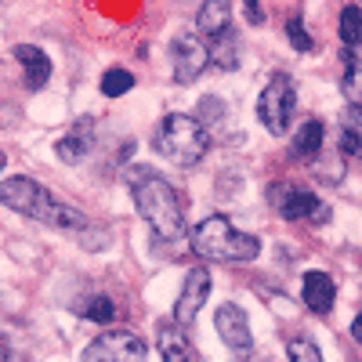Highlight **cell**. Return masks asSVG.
I'll list each match as a JSON object with an SVG mask.
<instances>
[{
	"label": "cell",
	"mask_w": 362,
	"mask_h": 362,
	"mask_svg": "<svg viewBox=\"0 0 362 362\" xmlns=\"http://www.w3.org/2000/svg\"><path fill=\"white\" fill-rule=\"evenodd\" d=\"M124 177H127V189L134 196L138 214L148 228L160 239H181L185 235V206H181V196L167 177H160L148 167H131Z\"/></svg>",
	"instance_id": "6da1fadb"
},
{
	"label": "cell",
	"mask_w": 362,
	"mask_h": 362,
	"mask_svg": "<svg viewBox=\"0 0 362 362\" xmlns=\"http://www.w3.org/2000/svg\"><path fill=\"white\" fill-rule=\"evenodd\" d=\"M0 206L15 210V214H22V218L54 225V228H87V218L80 214V210H73L69 203H58L33 177H8V181H0Z\"/></svg>",
	"instance_id": "7a4b0ae2"
},
{
	"label": "cell",
	"mask_w": 362,
	"mask_h": 362,
	"mask_svg": "<svg viewBox=\"0 0 362 362\" xmlns=\"http://www.w3.org/2000/svg\"><path fill=\"white\" fill-rule=\"evenodd\" d=\"M192 250L203 261H225V264H250L261 254V239L250 232H235V225L225 214H210L203 218L192 232Z\"/></svg>",
	"instance_id": "3957f363"
},
{
	"label": "cell",
	"mask_w": 362,
	"mask_h": 362,
	"mask_svg": "<svg viewBox=\"0 0 362 362\" xmlns=\"http://www.w3.org/2000/svg\"><path fill=\"white\" fill-rule=\"evenodd\" d=\"M153 148L163 160L177 163V167H196L210 148V131H203V124L196 116L170 112L153 131Z\"/></svg>",
	"instance_id": "277c9868"
},
{
	"label": "cell",
	"mask_w": 362,
	"mask_h": 362,
	"mask_svg": "<svg viewBox=\"0 0 362 362\" xmlns=\"http://www.w3.org/2000/svg\"><path fill=\"white\" fill-rule=\"evenodd\" d=\"M293 109H297V87L290 80V73H272L261 98H257V119L268 134L283 138L293 124Z\"/></svg>",
	"instance_id": "5b68a950"
},
{
	"label": "cell",
	"mask_w": 362,
	"mask_h": 362,
	"mask_svg": "<svg viewBox=\"0 0 362 362\" xmlns=\"http://www.w3.org/2000/svg\"><path fill=\"white\" fill-rule=\"evenodd\" d=\"M148 344L131 329H105L83 348V362H145Z\"/></svg>",
	"instance_id": "8992f818"
},
{
	"label": "cell",
	"mask_w": 362,
	"mask_h": 362,
	"mask_svg": "<svg viewBox=\"0 0 362 362\" xmlns=\"http://www.w3.org/2000/svg\"><path fill=\"white\" fill-rule=\"evenodd\" d=\"M272 203H276V210L286 218V221H329V206L308 192V189H293V185H276L272 189Z\"/></svg>",
	"instance_id": "52a82bcc"
},
{
	"label": "cell",
	"mask_w": 362,
	"mask_h": 362,
	"mask_svg": "<svg viewBox=\"0 0 362 362\" xmlns=\"http://www.w3.org/2000/svg\"><path fill=\"white\" fill-rule=\"evenodd\" d=\"M170 54H174V80H177V83L199 80L203 69L210 66V47L203 44L199 33H181V37H174Z\"/></svg>",
	"instance_id": "ba28073f"
},
{
	"label": "cell",
	"mask_w": 362,
	"mask_h": 362,
	"mask_svg": "<svg viewBox=\"0 0 362 362\" xmlns=\"http://www.w3.org/2000/svg\"><path fill=\"white\" fill-rule=\"evenodd\" d=\"M214 329H218V337L235 351V355H243L254 348V334H250V322H247V312L239 308V305H221L214 312Z\"/></svg>",
	"instance_id": "9c48e42d"
},
{
	"label": "cell",
	"mask_w": 362,
	"mask_h": 362,
	"mask_svg": "<svg viewBox=\"0 0 362 362\" xmlns=\"http://www.w3.org/2000/svg\"><path fill=\"white\" fill-rule=\"evenodd\" d=\"M206 297H210V272H206V268H192L189 276H185V286H181L177 305H174L177 326L192 322V319L199 315V308L206 305Z\"/></svg>",
	"instance_id": "30bf717a"
},
{
	"label": "cell",
	"mask_w": 362,
	"mask_h": 362,
	"mask_svg": "<svg viewBox=\"0 0 362 362\" xmlns=\"http://www.w3.org/2000/svg\"><path fill=\"white\" fill-rule=\"evenodd\" d=\"M300 297H305V305L315 315H329L334 305H337V286H334V279H329L326 272L312 268V272H305V279H300Z\"/></svg>",
	"instance_id": "8fae6325"
},
{
	"label": "cell",
	"mask_w": 362,
	"mask_h": 362,
	"mask_svg": "<svg viewBox=\"0 0 362 362\" xmlns=\"http://www.w3.org/2000/svg\"><path fill=\"white\" fill-rule=\"evenodd\" d=\"M90 145H95V127H90V119H80L73 131H66L54 141V156L62 163H80L90 156Z\"/></svg>",
	"instance_id": "7c38bea8"
},
{
	"label": "cell",
	"mask_w": 362,
	"mask_h": 362,
	"mask_svg": "<svg viewBox=\"0 0 362 362\" xmlns=\"http://www.w3.org/2000/svg\"><path fill=\"white\" fill-rule=\"evenodd\" d=\"M11 54H15V62H18L22 73H25V87L40 90V87L51 80V58H47L40 47H33V44H18Z\"/></svg>",
	"instance_id": "4fadbf2b"
},
{
	"label": "cell",
	"mask_w": 362,
	"mask_h": 362,
	"mask_svg": "<svg viewBox=\"0 0 362 362\" xmlns=\"http://www.w3.org/2000/svg\"><path fill=\"white\" fill-rule=\"evenodd\" d=\"M196 29H199V37H206V40L228 33L232 29V4H225V0H210V4H203L196 11Z\"/></svg>",
	"instance_id": "5bb4252c"
},
{
	"label": "cell",
	"mask_w": 362,
	"mask_h": 362,
	"mask_svg": "<svg viewBox=\"0 0 362 362\" xmlns=\"http://www.w3.org/2000/svg\"><path fill=\"white\" fill-rule=\"evenodd\" d=\"M344 98L348 105H362V40L344 54Z\"/></svg>",
	"instance_id": "9a60e30c"
},
{
	"label": "cell",
	"mask_w": 362,
	"mask_h": 362,
	"mask_svg": "<svg viewBox=\"0 0 362 362\" xmlns=\"http://www.w3.org/2000/svg\"><path fill=\"white\" fill-rule=\"evenodd\" d=\"M326 145V131L319 119H308V124H300L297 134H293V156L297 160H312L319 156V148Z\"/></svg>",
	"instance_id": "2e32d148"
},
{
	"label": "cell",
	"mask_w": 362,
	"mask_h": 362,
	"mask_svg": "<svg viewBox=\"0 0 362 362\" xmlns=\"http://www.w3.org/2000/svg\"><path fill=\"white\" fill-rule=\"evenodd\" d=\"M210 66H218L225 73L239 66V37H235V29H228V33L210 40Z\"/></svg>",
	"instance_id": "e0dca14e"
},
{
	"label": "cell",
	"mask_w": 362,
	"mask_h": 362,
	"mask_svg": "<svg viewBox=\"0 0 362 362\" xmlns=\"http://www.w3.org/2000/svg\"><path fill=\"white\" fill-rule=\"evenodd\" d=\"M160 355H163V362H192V344L185 341L181 329L163 326L160 329Z\"/></svg>",
	"instance_id": "ac0fdd59"
},
{
	"label": "cell",
	"mask_w": 362,
	"mask_h": 362,
	"mask_svg": "<svg viewBox=\"0 0 362 362\" xmlns=\"http://www.w3.org/2000/svg\"><path fill=\"white\" fill-rule=\"evenodd\" d=\"M341 148L344 156L362 160V112H348L341 119Z\"/></svg>",
	"instance_id": "d6986e66"
},
{
	"label": "cell",
	"mask_w": 362,
	"mask_h": 362,
	"mask_svg": "<svg viewBox=\"0 0 362 362\" xmlns=\"http://www.w3.org/2000/svg\"><path fill=\"white\" fill-rule=\"evenodd\" d=\"M134 87V76L127 73V69H105L102 73V95L105 98H119V95H127V90Z\"/></svg>",
	"instance_id": "ffe728a7"
},
{
	"label": "cell",
	"mask_w": 362,
	"mask_h": 362,
	"mask_svg": "<svg viewBox=\"0 0 362 362\" xmlns=\"http://www.w3.org/2000/svg\"><path fill=\"white\" fill-rule=\"evenodd\" d=\"M358 37H362V11H358L355 4H348V8L341 11V40H344L348 47H355Z\"/></svg>",
	"instance_id": "44dd1931"
},
{
	"label": "cell",
	"mask_w": 362,
	"mask_h": 362,
	"mask_svg": "<svg viewBox=\"0 0 362 362\" xmlns=\"http://www.w3.org/2000/svg\"><path fill=\"white\" fill-rule=\"evenodd\" d=\"M286 358H290V362H322V351L315 348V341L297 337V341L286 344Z\"/></svg>",
	"instance_id": "7402d4cb"
},
{
	"label": "cell",
	"mask_w": 362,
	"mask_h": 362,
	"mask_svg": "<svg viewBox=\"0 0 362 362\" xmlns=\"http://www.w3.org/2000/svg\"><path fill=\"white\" fill-rule=\"evenodd\" d=\"M83 315H87L90 322H112V319H116V308H112V300H109L105 293H98V297L83 308Z\"/></svg>",
	"instance_id": "603a6c76"
},
{
	"label": "cell",
	"mask_w": 362,
	"mask_h": 362,
	"mask_svg": "<svg viewBox=\"0 0 362 362\" xmlns=\"http://www.w3.org/2000/svg\"><path fill=\"white\" fill-rule=\"evenodd\" d=\"M286 40L297 47V51H312L315 44H312V37H308V29H305V22L300 18H290L286 22Z\"/></svg>",
	"instance_id": "cb8c5ba5"
},
{
	"label": "cell",
	"mask_w": 362,
	"mask_h": 362,
	"mask_svg": "<svg viewBox=\"0 0 362 362\" xmlns=\"http://www.w3.org/2000/svg\"><path fill=\"white\" fill-rule=\"evenodd\" d=\"M351 337L362 344V312H358V315H355V322H351Z\"/></svg>",
	"instance_id": "d4e9b609"
},
{
	"label": "cell",
	"mask_w": 362,
	"mask_h": 362,
	"mask_svg": "<svg viewBox=\"0 0 362 362\" xmlns=\"http://www.w3.org/2000/svg\"><path fill=\"white\" fill-rule=\"evenodd\" d=\"M247 18H250V22H261V8H257V4H247Z\"/></svg>",
	"instance_id": "484cf974"
},
{
	"label": "cell",
	"mask_w": 362,
	"mask_h": 362,
	"mask_svg": "<svg viewBox=\"0 0 362 362\" xmlns=\"http://www.w3.org/2000/svg\"><path fill=\"white\" fill-rule=\"evenodd\" d=\"M0 362H8V341L0 337Z\"/></svg>",
	"instance_id": "4316f807"
},
{
	"label": "cell",
	"mask_w": 362,
	"mask_h": 362,
	"mask_svg": "<svg viewBox=\"0 0 362 362\" xmlns=\"http://www.w3.org/2000/svg\"><path fill=\"white\" fill-rule=\"evenodd\" d=\"M4 163H8V156H4V148H0V170H4Z\"/></svg>",
	"instance_id": "83f0119b"
}]
</instances>
